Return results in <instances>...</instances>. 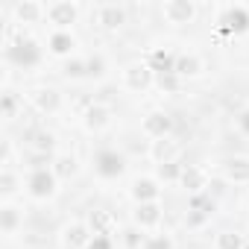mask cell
<instances>
[{"label":"cell","mask_w":249,"mask_h":249,"mask_svg":"<svg viewBox=\"0 0 249 249\" xmlns=\"http://www.w3.org/2000/svg\"><path fill=\"white\" fill-rule=\"evenodd\" d=\"M41 15H47V9H44L41 3H33V0H24V3L15 6V18H18V24H36Z\"/></svg>","instance_id":"cell-20"},{"label":"cell","mask_w":249,"mask_h":249,"mask_svg":"<svg viewBox=\"0 0 249 249\" xmlns=\"http://www.w3.org/2000/svg\"><path fill=\"white\" fill-rule=\"evenodd\" d=\"M79 15L76 3H68V0H59V3H50L47 6V21L56 24V30H65L68 24H73Z\"/></svg>","instance_id":"cell-5"},{"label":"cell","mask_w":249,"mask_h":249,"mask_svg":"<svg viewBox=\"0 0 249 249\" xmlns=\"http://www.w3.org/2000/svg\"><path fill=\"white\" fill-rule=\"evenodd\" d=\"M205 220H208L205 211H188V226H202Z\"/></svg>","instance_id":"cell-35"},{"label":"cell","mask_w":249,"mask_h":249,"mask_svg":"<svg viewBox=\"0 0 249 249\" xmlns=\"http://www.w3.org/2000/svg\"><path fill=\"white\" fill-rule=\"evenodd\" d=\"M176 153H179V144L167 135V138H159V141H153V147H150V156L159 161V164H167V161H176Z\"/></svg>","instance_id":"cell-14"},{"label":"cell","mask_w":249,"mask_h":249,"mask_svg":"<svg viewBox=\"0 0 249 249\" xmlns=\"http://www.w3.org/2000/svg\"><path fill=\"white\" fill-rule=\"evenodd\" d=\"M144 249H173V240L167 234H153V237H147Z\"/></svg>","instance_id":"cell-29"},{"label":"cell","mask_w":249,"mask_h":249,"mask_svg":"<svg viewBox=\"0 0 249 249\" xmlns=\"http://www.w3.org/2000/svg\"><path fill=\"white\" fill-rule=\"evenodd\" d=\"M161 15L167 24L179 27V24H191L196 18V6L191 3V0H167V3L161 6Z\"/></svg>","instance_id":"cell-1"},{"label":"cell","mask_w":249,"mask_h":249,"mask_svg":"<svg viewBox=\"0 0 249 249\" xmlns=\"http://www.w3.org/2000/svg\"><path fill=\"white\" fill-rule=\"evenodd\" d=\"M223 27V33H243L246 27H249V15L240 9V6H231V9H226V15H223V21H220Z\"/></svg>","instance_id":"cell-16"},{"label":"cell","mask_w":249,"mask_h":249,"mask_svg":"<svg viewBox=\"0 0 249 249\" xmlns=\"http://www.w3.org/2000/svg\"><path fill=\"white\" fill-rule=\"evenodd\" d=\"M141 243H147V240H141L138 231H126V246H129V249H138Z\"/></svg>","instance_id":"cell-37"},{"label":"cell","mask_w":249,"mask_h":249,"mask_svg":"<svg viewBox=\"0 0 249 249\" xmlns=\"http://www.w3.org/2000/svg\"><path fill=\"white\" fill-rule=\"evenodd\" d=\"M91 226H85V223H71V226H65V231H62V243L68 246V249H85L88 243H91Z\"/></svg>","instance_id":"cell-6"},{"label":"cell","mask_w":249,"mask_h":249,"mask_svg":"<svg viewBox=\"0 0 249 249\" xmlns=\"http://www.w3.org/2000/svg\"><path fill=\"white\" fill-rule=\"evenodd\" d=\"M88 249H111V240H108V234H94V240L88 243Z\"/></svg>","instance_id":"cell-34"},{"label":"cell","mask_w":249,"mask_h":249,"mask_svg":"<svg viewBox=\"0 0 249 249\" xmlns=\"http://www.w3.org/2000/svg\"><path fill=\"white\" fill-rule=\"evenodd\" d=\"M27 188H30V196H36V199H50V196L56 194V173H53V170H33Z\"/></svg>","instance_id":"cell-2"},{"label":"cell","mask_w":249,"mask_h":249,"mask_svg":"<svg viewBox=\"0 0 249 249\" xmlns=\"http://www.w3.org/2000/svg\"><path fill=\"white\" fill-rule=\"evenodd\" d=\"M47 47H50V53H56V56H68V53L76 47V38H73L68 30H53L50 38H47Z\"/></svg>","instance_id":"cell-17"},{"label":"cell","mask_w":249,"mask_h":249,"mask_svg":"<svg viewBox=\"0 0 249 249\" xmlns=\"http://www.w3.org/2000/svg\"><path fill=\"white\" fill-rule=\"evenodd\" d=\"M15 185H18V179H15V173H12V170H3V173H0V191H3L6 196L18 191Z\"/></svg>","instance_id":"cell-28"},{"label":"cell","mask_w":249,"mask_h":249,"mask_svg":"<svg viewBox=\"0 0 249 249\" xmlns=\"http://www.w3.org/2000/svg\"><path fill=\"white\" fill-rule=\"evenodd\" d=\"M132 196H135L138 205H141V202H156V199H159V182H156V179H135Z\"/></svg>","instance_id":"cell-19"},{"label":"cell","mask_w":249,"mask_h":249,"mask_svg":"<svg viewBox=\"0 0 249 249\" xmlns=\"http://www.w3.org/2000/svg\"><path fill=\"white\" fill-rule=\"evenodd\" d=\"M15 111H18V97L12 91H6L3 94V117H15Z\"/></svg>","instance_id":"cell-31"},{"label":"cell","mask_w":249,"mask_h":249,"mask_svg":"<svg viewBox=\"0 0 249 249\" xmlns=\"http://www.w3.org/2000/svg\"><path fill=\"white\" fill-rule=\"evenodd\" d=\"M85 68H88L85 62H68V65H65V73H68V76H82V73H88Z\"/></svg>","instance_id":"cell-33"},{"label":"cell","mask_w":249,"mask_h":249,"mask_svg":"<svg viewBox=\"0 0 249 249\" xmlns=\"http://www.w3.org/2000/svg\"><path fill=\"white\" fill-rule=\"evenodd\" d=\"M182 164H176V161H167V164H159V179H164V182H176V179H182Z\"/></svg>","instance_id":"cell-27"},{"label":"cell","mask_w":249,"mask_h":249,"mask_svg":"<svg viewBox=\"0 0 249 249\" xmlns=\"http://www.w3.org/2000/svg\"><path fill=\"white\" fill-rule=\"evenodd\" d=\"M53 173H56V179H71L76 173V159L73 156H59L53 161Z\"/></svg>","instance_id":"cell-25"},{"label":"cell","mask_w":249,"mask_h":249,"mask_svg":"<svg viewBox=\"0 0 249 249\" xmlns=\"http://www.w3.org/2000/svg\"><path fill=\"white\" fill-rule=\"evenodd\" d=\"M243 249H249V243H246V246H243Z\"/></svg>","instance_id":"cell-38"},{"label":"cell","mask_w":249,"mask_h":249,"mask_svg":"<svg viewBox=\"0 0 249 249\" xmlns=\"http://www.w3.org/2000/svg\"><path fill=\"white\" fill-rule=\"evenodd\" d=\"M191 211H205V214H211V211H214V202H208L202 194H194V196H191Z\"/></svg>","instance_id":"cell-30"},{"label":"cell","mask_w":249,"mask_h":249,"mask_svg":"<svg viewBox=\"0 0 249 249\" xmlns=\"http://www.w3.org/2000/svg\"><path fill=\"white\" fill-rule=\"evenodd\" d=\"M27 141H30V150L33 153H50L53 150V135L47 132V129H33L30 135H27Z\"/></svg>","instance_id":"cell-22"},{"label":"cell","mask_w":249,"mask_h":249,"mask_svg":"<svg viewBox=\"0 0 249 249\" xmlns=\"http://www.w3.org/2000/svg\"><path fill=\"white\" fill-rule=\"evenodd\" d=\"M159 223H161V205H159V202H141V205L135 208V226L153 229V226H159Z\"/></svg>","instance_id":"cell-12"},{"label":"cell","mask_w":249,"mask_h":249,"mask_svg":"<svg viewBox=\"0 0 249 249\" xmlns=\"http://www.w3.org/2000/svg\"><path fill=\"white\" fill-rule=\"evenodd\" d=\"M97 173H100L103 179L120 176V173H123V156L114 153V150H103V153L97 156Z\"/></svg>","instance_id":"cell-9"},{"label":"cell","mask_w":249,"mask_h":249,"mask_svg":"<svg viewBox=\"0 0 249 249\" xmlns=\"http://www.w3.org/2000/svg\"><path fill=\"white\" fill-rule=\"evenodd\" d=\"M88 226H91V231H94V234H108V231L114 229V217H111L108 211L97 208V211H91V214H88Z\"/></svg>","instance_id":"cell-21"},{"label":"cell","mask_w":249,"mask_h":249,"mask_svg":"<svg viewBox=\"0 0 249 249\" xmlns=\"http://www.w3.org/2000/svg\"><path fill=\"white\" fill-rule=\"evenodd\" d=\"M237 129H240L243 135H249V108H243V111L237 114Z\"/></svg>","instance_id":"cell-36"},{"label":"cell","mask_w":249,"mask_h":249,"mask_svg":"<svg viewBox=\"0 0 249 249\" xmlns=\"http://www.w3.org/2000/svg\"><path fill=\"white\" fill-rule=\"evenodd\" d=\"M173 73L176 76H196V73H202V59L196 53H179Z\"/></svg>","instance_id":"cell-18"},{"label":"cell","mask_w":249,"mask_h":249,"mask_svg":"<svg viewBox=\"0 0 249 249\" xmlns=\"http://www.w3.org/2000/svg\"><path fill=\"white\" fill-rule=\"evenodd\" d=\"M9 59H15L18 65H36L38 62V50H36V44L30 41V38H21L18 44H12L9 47Z\"/></svg>","instance_id":"cell-13"},{"label":"cell","mask_w":249,"mask_h":249,"mask_svg":"<svg viewBox=\"0 0 249 249\" xmlns=\"http://www.w3.org/2000/svg\"><path fill=\"white\" fill-rule=\"evenodd\" d=\"M191 194H202L205 188H208V173L202 170V167H196V164H188L185 170H182V179H179Z\"/></svg>","instance_id":"cell-11"},{"label":"cell","mask_w":249,"mask_h":249,"mask_svg":"<svg viewBox=\"0 0 249 249\" xmlns=\"http://www.w3.org/2000/svg\"><path fill=\"white\" fill-rule=\"evenodd\" d=\"M223 176L234 185H243L249 182V156H231L226 164H223Z\"/></svg>","instance_id":"cell-10"},{"label":"cell","mask_w":249,"mask_h":249,"mask_svg":"<svg viewBox=\"0 0 249 249\" xmlns=\"http://www.w3.org/2000/svg\"><path fill=\"white\" fill-rule=\"evenodd\" d=\"M18 226H21V211L15 205H3V208H0V229H3V234H15Z\"/></svg>","instance_id":"cell-23"},{"label":"cell","mask_w":249,"mask_h":249,"mask_svg":"<svg viewBox=\"0 0 249 249\" xmlns=\"http://www.w3.org/2000/svg\"><path fill=\"white\" fill-rule=\"evenodd\" d=\"M141 129H144V135H150L153 141H159V138H167V135H170L173 120H170V114H164V111H150V114L144 117V123H141Z\"/></svg>","instance_id":"cell-4"},{"label":"cell","mask_w":249,"mask_h":249,"mask_svg":"<svg viewBox=\"0 0 249 249\" xmlns=\"http://www.w3.org/2000/svg\"><path fill=\"white\" fill-rule=\"evenodd\" d=\"M159 85L167 88V91H176V88H179V76H176V73H161V76H159Z\"/></svg>","instance_id":"cell-32"},{"label":"cell","mask_w":249,"mask_h":249,"mask_svg":"<svg viewBox=\"0 0 249 249\" xmlns=\"http://www.w3.org/2000/svg\"><path fill=\"white\" fill-rule=\"evenodd\" d=\"M85 126L91 129V132H100V129H106L108 126V120H111V111H108V106H100V103H94L85 114Z\"/></svg>","instance_id":"cell-15"},{"label":"cell","mask_w":249,"mask_h":249,"mask_svg":"<svg viewBox=\"0 0 249 249\" xmlns=\"http://www.w3.org/2000/svg\"><path fill=\"white\" fill-rule=\"evenodd\" d=\"M150 65H153V71H159V73H173V68H176V56H173V53H164V50H156Z\"/></svg>","instance_id":"cell-24"},{"label":"cell","mask_w":249,"mask_h":249,"mask_svg":"<svg viewBox=\"0 0 249 249\" xmlns=\"http://www.w3.org/2000/svg\"><path fill=\"white\" fill-rule=\"evenodd\" d=\"M123 82L132 91H144L153 82V65L150 62H132L126 71H123Z\"/></svg>","instance_id":"cell-3"},{"label":"cell","mask_w":249,"mask_h":249,"mask_svg":"<svg viewBox=\"0 0 249 249\" xmlns=\"http://www.w3.org/2000/svg\"><path fill=\"white\" fill-rule=\"evenodd\" d=\"M97 24L103 30H117L126 24V9L117 3H103V6H97Z\"/></svg>","instance_id":"cell-7"},{"label":"cell","mask_w":249,"mask_h":249,"mask_svg":"<svg viewBox=\"0 0 249 249\" xmlns=\"http://www.w3.org/2000/svg\"><path fill=\"white\" fill-rule=\"evenodd\" d=\"M243 246H246V240L237 231H220L217 234V249H243Z\"/></svg>","instance_id":"cell-26"},{"label":"cell","mask_w":249,"mask_h":249,"mask_svg":"<svg viewBox=\"0 0 249 249\" xmlns=\"http://www.w3.org/2000/svg\"><path fill=\"white\" fill-rule=\"evenodd\" d=\"M30 97H33V106H36L41 114H56L59 106H62V94H59L56 88H36Z\"/></svg>","instance_id":"cell-8"}]
</instances>
